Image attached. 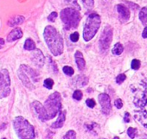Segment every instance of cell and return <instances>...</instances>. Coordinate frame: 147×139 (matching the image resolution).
<instances>
[{"mask_svg":"<svg viewBox=\"0 0 147 139\" xmlns=\"http://www.w3.org/2000/svg\"><path fill=\"white\" fill-rule=\"evenodd\" d=\"M100 139H106V138H100Z\"/></svg>","mask_w":147,"mask_h":139,"instance_id":"40","label":"cell"},{"mask_svg":"<svg viewBox=\"0 0 147 139\" xmlns=\"http://www.w3.org/2000/svg\"><path fill=\"white\" fill-rule=\"evenodd\" d=\"M44 108L47 112L48 119L54 118L61 111V97L57 92H55L47 99L44 103Z\"/></svg>","mask_w":147,"mask_h":139,"instance_id":"7","label":"cell"},{"mask_svg":"<svg viewBox=\"0 0 147 139\" xmlns=\"http://www.w3.org/2000/svg\"><path fill=\"white\" fill-rule=\"evenodd\" d=\"M31 60H32L33 63L39 68L42 67L44 65V62H45L44 55H43L42 52L38 48H36L33 51V53L31 54Z\"/></svg>","mask_w":147,"mask_h":139,"instance_id":"12","label":"cell"},{"mask_svg":"<svg viewBox=\"0 0 147 139\" xmlns=\"http://www.w3.org/2000/svg\"><path fill=\"white\" fill-rule=\"evenodd\" d=\"M86 104H87V105L88 106V107H90V108H94V106H95V101L93 99H88L87 100H86Z\"/></svg>","mask_w":147,"mask_h":139,"instance_id":"31","label":"cell"},{"mask_svg":"<svg viewBox=\"0 0 147 139\" xmlns=\"http://www.w3.org/2000/svg\"><path fill=\"white\" fill-rule=\"evenodd\" d=\"M5 128H6V124H4V123L0 124V130H5Z\"/></svg>","mask_w":147,"mask_h":139,"instance_id":"38","label":"cell"},{"mask_svg":"<svg viewBox=\"0 0 147 139\" xmlns=\"http://www.w3.org/2000/svg\"><path fill=\"white\" fill-rule=\"evenodd\" d=\"M63 73L66 75H68V76H72L74 74H75V71H74V69L71 67V66H63Z\"/></svg>","mask_w":147,"mask_h":139,"instance_id":"23","label":"cell"},{"mask_svg":"<svg viewBox=\"0 0 147 139\" xmlns=\"http://www.w3.org/2000/svg\"><path fill=\"white\" fill-rule=\"evenodd\" d=\"M44 40L50 52L58 56L63 53V39L60 33L53 26H47L43 32Z\"/></svg>","mask_w":147,"mask_h":139,"instance_id":"2","label":"cell"},{"mask_svg":"<svg viewBox=\"0 0 147 139\" xmlns=\"http://www.w3.org/2000/svg\"><path fill=\"white\" fill-rule=\"evenodd\" d=\"M125 121L126 123L130 122V114H129L128 112H126L125 115Z\"/></svg>","mask_w":147,"mask_h":139,"instance_id":"36","label":"cell"},{"mask_svg":"<svg viewBox=\"0 0 147 139\" xmlns=\"http://www.w3.org/2000/svg\"><path fill=\"white\" fill-rule=\"evenodd\" d=\"M117 11L119 14V17L122 21H128L130 18V11L124 5H117Z\"/></svg>","mask_w":147,"mask_h":139,"instance_id":"13","label":"cell"},{"mask_svg":"<svg viewBox=\"0 0 147 139\" xmlns=\"http://www.w3.org/2000/svg\"><path fill=\"white\" fill-rule=\"evenodd\" d=\"M114 105H115V106H116L118 109H120V108H122V106H123V101H122L120 99H118L115 100Z\"/></svg>","mask_w":147,"mask_h":139,"instance_id":"34","label":"cell"},{"mask_svg":"<svg viewBox=\"0 0 147 139\" xmlns=\"http://www.w3.org/2000/svg\"><path fill=\"white\" fill-rule=\"evenodd\" d=\"M18 75L21 81L23 82L24 86H25L27 88L30 90L35 89L34 83H36L39 81V75L37 72L27 65L20 66L18 72Z\"/></svg>","mask_w":147,"mask_h":139,"instance_id":"4","label":"cell"},{"mask_svg":"<svg viewBox=\"0 0 147 139\" xmlns=\"http://www.w3.org/2000/svg\"><path fill=\"white\" fill-rule=\"evenodd\" d=\"M5 46V40L3 38H0V49Z\"/></svg>","mask_w":147,"mask_h":139,"instance_id":"37","label":"cell"},{"mask_svg":"<svg viewBox=\"0 0 147 139\" xmlns=\"http://www.w3.org/2000/svg\"><path fill=\"white\" fill-rule=\"evenodd\" d=\"M135 119L147 128V78L138 84L133 98Z\"/></svg>","mask_w":147,"mask_h":139,"instance_id":"1","label":"cell"},{"mask_svg":"<svg viewBox=\"0 0 147 139\" xmlns=\"http://www.w3.org/2000/svg\"><path fill=\"white\" fill-rule=\"evenodd\" d=\"M127 134H128V136H129L131 138H135L136 136H137V134H138V130H137V129H135V128L130 127V128L127 130Z\"/></svg>","mask_w":147,"mask_h":139,"instance_id":"25","label":"cell"},{"mask_svg":"<svg viewBox=\"0 0 147 139\" xmlns=\"http://www.w3.org/2000/svg\"><path fill=\"white\" fill-rule=\"evenodd\" d=\"M82 2L88 9H92L94 5V0H82Z\"/></svg>","mask_w":147,"mask_h":139,"instance_id":"27","label":"cell"},{"mask_svg":"<svg viewBox=\"0 0 147 139\" xmlns=\"http://www.w3.org/2000/svg\"><path fill=\"white\" fill-rule=\"evenodd\" d=\"M25 18L23 16H14L8 21V25L10 27H15L17 25H19L24 23Z\"/></svg>","mask_w":147,"mask_h":139,"instance_id":"17","label":"cell"},{"mask_svg":"<svg viewBox=\"0 0 147 139\" xmlns=\"http://www.w3.org/2000/svg\"><path fill=\"white\" fill-rule=\"evenodd\" d=\"M43 86L48 88V89H52L53 86H54V81L52 79H46L44 81V83H43Z\"/></svg>","mask_w":147,"mask_h":139,"instance_id":"26","label":"cell"},{"mask_svg":"<svg viewBox=\"0 0 147 139\" xmlns=\"http://www.w3.org/2000/svg\"><path fill=\"white\" fill-rule=\"evenodd\" d=\"M88 82V78L84 77V76H80L77 78V85L79 87H83V86H86Z\"/></svg>","mask_w":147,"mask_h":139,"instance_id":"22","label":"cell"},{"mask_svg":"<svg viewBox=\"0 0 147 139\" xmlns=\"http://www.w3.org/2000/svg\"><path fill=\"white\" fill-rule=\"evenodd\" d=\"M131 66V68L133 69V70H138V69L140 67V61L138 60H137V59L132 60Z\"/></svg>","mask_w":147,"mask_h":139,"instance_id":"28","label":"cell"},{"mask_svg":"<svg viewBox=\"0 0 147 139\" xmlns=\"http://www.w3.org/2000/svg\"><path fill=\"white\" fill-rule=\"evenodd\" d=\"M70 40H71L73 42H76L79 40V34H78L77 32L73 33V34L70 36Z\"/></svg>","mask_w":147,"mask_h":139,"instance_id":"32","label":"cell"},{"mask_svg":"<svg viewBox=\"0 0 147 139\" xmlns=\"http://www.w3.org/2000/svg\"><path fill=\"white\" fill-rule=\"evenodd\" d=\"M73 98L75 99L76 100H81L82 99V91H80V90L75 91V93H74V94H73Z\"/></svg>","mask_w":147,"mask_h":139,"instance_id":"29","label":"cell"},{"mask_svg":"<svg viewBox=\"0 0 147 139\" xmlns=\"http://www.w3.org/2000/svg\"><path fill=\"white\" fill-rule=\"evenodd\" d=\"M23 37V31L20 28H15L12 30L7 36V42H11Z\"/></svg>","mask_w":147,"mask_h":139,"instance_id":"14","label":"cell"},{"mask_svg":"<svg viewBox=\"0 0 147 139\" xmlns=\"http://www.w3.org/2000/svg\"><path fill=\"white\" fill-rule=\"evenodd\" d=\"M65 118H66V111H61L59 112V117L57 118V120L52 124L51 127L54 128V129H57V128H61L64 122H65Z\"/></svg>","mask_w":147,"mask_h":139,"instance_id":"15","label":"cell"},{"mask_svg":"<svg viewBox=\"0 0 147 139\" xmlns=\"http://www.w3.org/2000/svg\"><path fill=\"white\" fill-rule=\"evenodd\" d=\"M32 109L34 110V111L36 112V114L37 115L38 118L42 121H47L48 119V116H47V112L46 110L44 108V105H42L40 102L38 101H34L31 105Z\"/></svg>","mask_w":147,"mask_h":139,"instance_id":"11","label":"cell"},{"mask_svg":"<svg viewBox=\"0 0 147 139\" xmlns=\"http://www.w3.org/2000/svg\"><path fill=\"white\" fill-rule=\"evenodd\" d=\"M114 139H119V137H117V136H116V137H114Z\"/></svg>","mask_w":147,"mask_h":139,"instance_id":"39","label":"cell"},{"mask_svg":"<svg viewBox=\"0 0 147 139\" xmlns=\"http://www.w3.org/2000/svg\"><path fill=\"white\" fill-rule=\"evenodd\" d=\"M13 126L20 139H35L34 127L23 117H17L13 121Z\"/></svg>","mask_w":147,"mask_h":139,"instance_id":"3","label":"cell"},{"mask_svg":"<svg viewBox=\"0 0 147 139\" xmlns=\"http://www.w3.org/2000/svg\"><path fill=\"white\" fill-rule=\"evenodd\" d=\"M64 1H65V3H66L67 5H69L71 8L76 9V10H78V11L81 10L80 5H79V4H78V2H77V0H64Z\"/></svg>","mask_w":147,"mask_h":139,"instance_id":"21","label":"cell"},{"mask_svg":"<svg viewBox=\"0 0 147 139\" xmlns=\"http://www.w3.org/2000/svg\"><path fill=\"white\" fill-rule=\"evenodd\" d=\"M61 18L66 30L76 29L81 21V15L78 10L74 8H66L61 11Z\"/></svg>","mask_w":147,"mask_h":139,"instance_id":"6","label":"cell"},{"mask_svg":"<svg viewBox=\"0 0 147 139\" xmlns=\"http://www.w3.org/2000/svg\"><path fill=\"white\" fill-rule=\"evenodd\" d=\"M139 19L144 26H147V7H143L140 10Z\"/></svg>","mask_w":147,"mask_h":139,"instance_id":"18","label":"cell"},{"mask_svg":"<svg viewBox=\"0 0 147 139\" xmlns=\"http://www.w3.org/2000/svg\"><path fill=\"white\" fill-rule=\"evenodd\" d=\"M63 139H76V133L74 130H69L64 136Z\"/></svg>","mask_w":147,"mask_h":139,"instance_id":"24","label":"cell"},{"mask_svg":"<svg viewBox=\"0 0 147 139\" xmlns=\"http://www.w3.org/2000/svg\"><path fill=\"white\" fill-rule=\"evenodd\" d=\"M113 39V29L110 26H107L100 36L99 47L101 52H107L110 48V44Z\"/></svg>","mask_w":147,"mask_h":139,"instance_id":"9","label":"cell"},{"mask_svg":"<svg viewBox=\"0 0 147 139\" xmlns=\"http://www.w3.org/2000/svg\"><path fill=\"white\" fill-rule=\"evenodd\" d=\"M142 36L144 38H147V26H145V28H144V31L142 33Z\"/></svg>","mask_w":147,"mask_h":139,"instance_id":"35","label":"cell"},{"mask_svg":"<svg viewBox=\"0 0 147 139\" xmlns=\"http://www.w3.org/2000/svg\"><path fill=\"white\" fill-rule=\"evenodd\" d=\"M24 49L32 51V50H35L36 49V43L34 42V41L32 39L28 38L25 41V43H24Z\"/></svg>","mask_w":147,"mask_h":139,"instance_id":"19","label":"cell"},{"mask_svg":"<svg viewBox=\"0 0 147 139\" xmlns=\"http://www.w3.org/2000/svg\"><path fill=\"white\" fill-rule=\"evenodd\" d=\"M3 139H6V138H3Z\"/></svg>","mask_w":147,"mask_h":139,"instance_id":"41","label":"cell"},{"mask_svg":"<svg viewBox=\"0 0 147 139\" xmlns=\"http://www.w3.org/2000/svg\"><path fill=\"white\" fill-rule=\"evenodd\" d=\"M125 79H126V75H125V74L119 75L117 76V78H116V82H117L118 84H121V83H123V82L125 81Z\"/></svg>","mask_w":147,"mask_h":139,"instance_id":"30","label":"cell"},{"mask_svg":"<svg viewBox=\"0 0 147 139\" xmlns=\"http://www.w3.org/2000/svg\"><path fill=\"white\" fill-rule=\"evenodd\" d=\"M99 102L101 105L102 112L105 114H109L112 111V105H111V99L110 97L106 93H100L98 97Z\"/></svg>","mask_w":147,"mask_h":139,"instance_id":"10","label":"cell"},{"mask_svg":"<svg viewBox=\"0 0 147 139\" xmlns=\"http://www.w3.org/2000/svg\"><path fill=\"white\" fill-rule=\"evenodd\" d=\"M56 17H57V13L54 11L51 14H49V16L48 17V20L50 21V22H55V20Z\"/></svg>","mask_w":147,"mask_h":139,"instance_id":"33","label":"cell"},{"mask_svg":"<svg viewBox=\"0 0 147 139\" xmlns=\"http://www.w3.org/2000/svg\"><path fill=\"white\" fill-rule=\"evenodd\" d=\"M123 51H124V47H123V45H122L121 43H119V42L116 43V44L113 46V49H112L113 54H115V55H119V54H121Z\"/></svg>","mask_w":147,"mask_h":139,"instance_id":"20","label":"cell"},{"mask_svg":"<svg viewBox=\"0 0 147 139\" xmlns=\"http://www.w3.org/2000/svg\"><path fill=\"white\" fill-rule=\"evenodd\" d=\"M100 24L101 19L98 14L92 13L88 17L83 30V38L85 42H89L94 37L100 27Z\"/></svg>","mask_w":147,"mask_h":139,"instance_id":"5","label":"cell"},{"mask_svg":"<svg viewBox=\"0 0 147 139\" xmlns=\"http://www.w3.org/2000/svg\"><path fill=\"white\" fill-rule=\"evenodd\" d=\"M11 93V78L7 69L0 71V98H6Z\"/></svg>","mask_w":147,"mask_h":139,"instance_id":"8","label":"cell"},{"mask_svg":"<svg viewBox=\"0 0 147 139\" xmlns=\"http://www.w3.org/2000/svg\"><path fill=\"white\" fill-rule=\"evenodd\" d=\"M75 57H76V65H77L78 68L80 69V70L84 69V67L86 66V61H85V60L83 58V55H82V52L76 51V54H75Z\"/></svg>","mask_w":147,"mask_h":139,"instance_id":"16","label":"cell"}]
</instances>
